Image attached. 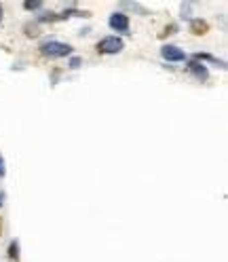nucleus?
I'll return each instance as SVG.
<instances>
[{
    "label": "nucleus",
    "instance_id": "1",
    "mask_svg": "<svg viewBox=\"0 0 228 262\" xmlns=\"http://www.w3.org/2000/svg\"><path fill=\"white\" fill-rule=\"evenodd\" d=\"M41 51L46 57H66V55L72 53V47L66 43H59V41H49L41 47Z\"/></svg>",
    "mask_w": 228,
    "mask_h": 262
},
{
    "label": "nucleus",
    "instance_id": "10",
    "mask_svg": "<svg viewBox=\"0 0 228 262\" xmlns=\"http://www.w3.org/2000/svg\"><path fill=\"white\" fill-rule=\"evenodd\" d=\"M0 176H4V161H2V157H0Z\"/></svg>",
    "mask_w": 228,
    "mask_h": 262
},
{
    "label": "nucleus",
    "instance_id": "2",
    "mask_svg": "<svg viewBox=\"0 0 228 262\" xmlns=\"http://www.w3.org/2000/svg\"><path fill=\"white\" fill-rule=\"evenodd\" d=\"M123 47H125L123 38H119V36H106L104 41L97 43V51L101 55H116V53L123 51Z\"/></svg>",
    "mask_w": 228,
    "mask_h": 262
},
{
    "label": "nucleus",
    "instance_id": "8",
    "mask_svg": "<svg viewBox=\"0 0 228 262\" xmlns=\"http://www.w3.org/2000/svg\"><path fill=\"white\" fill-rule=\"evenodd\" d=\"M43 2H23V9H28V11H36V9H41Z\"/></svg>",
    "mask_w": 228,
    "mask_h": 262
},
{
    "label": "nucleus",
    "instance_id": "3",
    "mask_svg": "<svg viewBox=\"0 0 228 262\" xmlns=\"http://www.w3.org/2000/svg\"><path fill=\"white\" fill-rule=\"evenodd\" d=\"M161 55H163V59H167V61H184L186 59V53L174 45H165L161 49Z\"/></svg>",
    "mask_w": 228,
    "mask_h": 262
},
{
    "label": "nucleus",
    "instance_id": "9",
    "mask_svg": "<svg viewBox=\"0 0 228 262\" xmlns=\"http://www.w3.org/2000/svg\"><path fill=\"white\" fill-rule=\"evenodd\" d=\"M78 66H81V59L78 57H74L72 61H70V68H78Z\"/></svg>",
    "mask_w": 228,
    "mask_h": 262
},
{
    "label": "nucleus",
    "instance_id": "6",
    "mask_svg": "<svg viewBox=\"0 0 228 262\" xmlns=\"http://www.w3.org/2000/svg\"><path fill=\"white\" fill-rule=\"evenodd\" d=\"M190 30H192V34H196V36H203V34H207V30H209V23H207V21H203V19H192V23H190Z\"/></svg>",
    "mask_w": 228,
    "mask_h": 262
},
{
    "label": "nucleus",
    "instance_id": "7",
    "mask_svg": "<svg viewBox=\"0 0 228 262\" xmlns=\"http://www.w3.org/2000/svg\"><path fill=\"white\" fill-rule=\"evenodd\" d=\"M9 256L17 260V256H19V245H17V241H13V243L9 245Z\"/></svg>",
    "mask_w": 228,
    "mask_h": 262
},
{
    "label": "nucleus",
    "instance_id": "11",
    "mask_svg": "<svg viewBox=\"0 0 228 262\" xmlns=\"http://www.w3.org/2000/svg\"><path fill=\"white\" fill-rule=\"evenodd\" d=\"M0 19H2V4H0Z\"/></svg>",
    "mask_w": 228,
    "mask_h": 262
},
{
    "label": "nucleus",
    "instance_id": "4",
    "mask_svg": "<svg viewBox=\"0 0 228 262\" xmlns=\"http://www.w3.org/2000/svg\"><path fill=\"white\" fill-rule=\"evenodd\" d=\"M110 28L116 30V32H127L129 30V17L125 13H114V15H110Z\"/></svg>",
    "mask_w": 228,
    "mask_h": 262
},
{
    "label": "nucleus",
    "instance_id": "5",
    "mask_svg": "<svg viewBox=\"0 0 228 262\" xmlns=\"http://www.w3.org/2000/svg\"><path fill=\"white\" fill-rule=\"evenodd\" d=\"M188 70L199 78V81H207L209 78V70H207V66H203V63H199V61H190L188 63Z\"/></svg>",
    "mask_w": 228,
    "mask_h": 262
}]
</instances>
